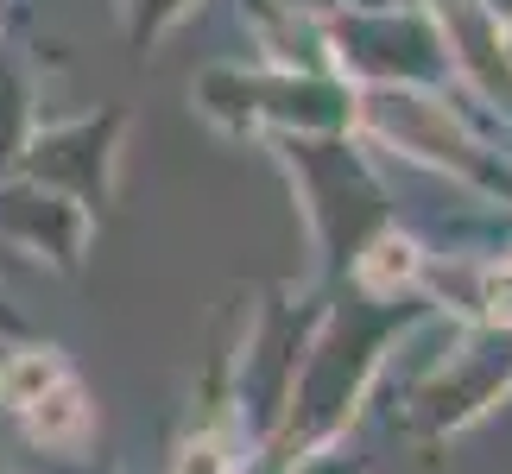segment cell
Masks as SVG:
<instances>
[{
  "label": "cell",
  "mask_w": 512,
  "mask_h": 474,
  "mask_svg": "<svg viewBox=\"0 0 512 474\" xmlns=\"http://www.w3.org/2000/svg\"><path fill=\"white\" fill-rule=\"evenodd\" d=\"M51 380H57V367H51V361H19V367L7 373V399H13V405H32V392H38V386H51Z\"/></svg>",
  "instance_id": "cell-1"
}]
</instances>
